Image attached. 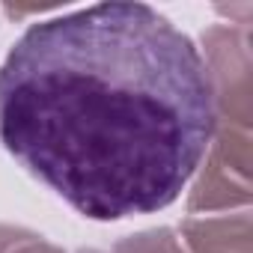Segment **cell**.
<instances>
[{"mask_svg":"<svg viewBox=\"0 0 253 253\" xmlns=\"http://www.w3.org/2000/svg\"><path fill=\"white\" fill-rule=\"evenodd\" d=\"M182 247L185 253H253L250 211L232 214H203L182 220Z\"/></svg>","mask_w":253,"mask_h":253,"instance_id":"cell-4","label":"cell"},{"mask_svg":"<svg viewBox=\"0 0 253 253\" xmlns=\"http://www.w3.org/2000/svg\"><path fill=\"white\" fill-rule=\"evenodd\" d=\"M250 131L217 125L209 152L197 170V182L188 194V209L197 214L229 211L235 206L247 209L250 203Z\"/></svg>","mask_w":253,"mask_h":253,"instance_id":"cell-3","label":"cell"},{"mask_svg":"<svg viewBox=\"0 0 253 253\" xmlns=\"http://www.w3.org/2000/svg\"><path fill=\"white\" fill-rule=\"evenodd\" d=\"M214 128L200 48L146 3L42 18L0 66V143L89 220L176 203Z\"/></svg>","mask_w":253,"mask_h":253,"instance_id":"cell-1","label":"cell"},{"mask_svg":"<svg viewBox=\"0 0 253 253\" xmlns=\"http://www.w3.org/2000/svg\"><path fill=\"white\" fill-rule=\"evenodd\" d=\"M0 253H63V250L24 226L0 223Z\"/></svg>","mask_w":253,"mask_h":253,"instance_id":"cell-6","label":"cell"},{"mask_svg":"<svg viewBox=\"0 0 253 253\" xmlns=\"http://www.w3.org/2000/svg\"><path fill=\"white\" fill-rule=\"evenodd\" d=\"M113 253H185V247L173 229L161 226V229H143L137 235L122 238L113 247Z\"/></svg>","mask_w":253,"mask_h":253,"instance_id":"cell-5","label":"cell"},{"mask_svg":"<svg viewBox=\"0 0 253 253\" xmlns=\"http://www.w3.org/2000/svg\"><path fill=\"white\" fill-rule=\"evenodd\" d=\"M81 253H101V250H81Z\"/></svg>","mask_w":253,"mask_h":253,"instance_id":"cell-7","label":"cell"},{"mask_svg":"<svg viewBox=\"0 0 253 253\" xmlns=\"http://www.w3.org/2000/svg\"><path fill=\"white\" fill-rule=\"evenodd\" d=\"M200 57L211 84L217 125L250 131L253 119V63L250 33L238 24H217L203 33Z\"/></svg>","mask_w":253,"mask_h":253,"instance_id":"cell-2","label":"cell"}]
</instances>
